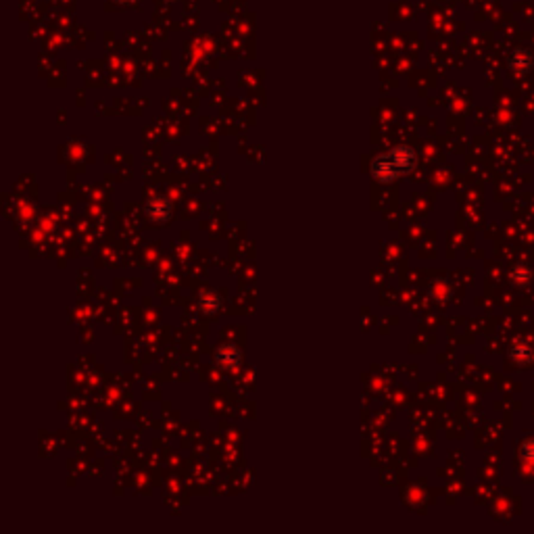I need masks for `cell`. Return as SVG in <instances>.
Returning a JSON list of instances; mask_svg holds the SVG:
<instances>
[{"label":"cell","mask_w":534,"mask_h":534,"mask_svg":"<svg viewBox=\"0 0 534 534\" xmlns=\"http://www.w3.org/2000/svg\"><path fill=\"white\" fill-rule=\"evenodd\" d=\"M415 163V153L410 146H395L393 151H388L386 155H380L373 159L371 163V175L378 182H393L399 175H403L405 171H410L411 165Z\"/></svg>","instance_id":"1"}]
</instances>
